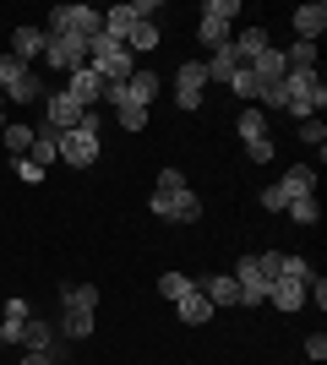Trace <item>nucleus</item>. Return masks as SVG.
I'll list each match as a JSON object with an SVG mask.
<instances>
[{
	"instance_id": "nucleus-35",
	"label": "nucleus",
	"mask_w": 327,
	"mask_h": 365,
	"mask_svg": "<svg viewBox=\"0 0 327 365\" xmlns=\"http://www.w3.org/2000/svg\"><path fill=\"white\" fill-rule=\"evenodd\" d=\"M279 278H300V284H306V278H311V262H306V257H289V251H284V257H279Z\"/></svg>"
},
{
	"instance_id": "nucleus-4",
	"label": "nucleus",
	"mask_w": 327,
	"mask_h": 365,
	"mask_svg": "<svg viewBox=\"0 0 327 365\" xmlns=\"http://www.w3.org/2000/svg\"><path fill=\"white\" fill-rule=\"evenodd\" d=\"M44 76L33 71V66H22L16 55H0V98L6 104H44Z\"/></svg>"
},
{
	"instance_id": "nucleus-9",
	"label": "nucleus",
	"mask_w": 327,
	"mask_h": 365,
	"mask_svg": "<svg viewBox=\"0 0 327 365\" xmlns=\"http://www.w3.org/2000/svg\"><path fill=\"white\" fill-rule=\"evenodd\" d=\"M82 115H88V109H82V104H77V98H71L66 88L44 93V131H55V137H61V131H77V125H82Z\"/></svg>"
},
{
	"instance_id": "nucleus-2",
	"label": "nucleus",
	"mask_w": 327,
	"mask_h": 365,
	"mask_svg": "<svg viewBox=\"0 0 327 365\" xmlns=\"http://www.w3.org/2000/svg\"><path fill=\"white\" fill-rule=\"evenodd\" d=\"M327 104V82L316 71H289L279 88V109H289V115H300V120H316Z\"/></svg>"
},
{
	"instance_id": "nucleus-13",
	"label": "nucleus",
	"mask_w": 327,
	"mask_h": 365,
	"mask_svg": "<svg viewBox=\"0 0 327 365\" xmlns=\"http://www.w3.org/2000/svg\"><path fill=\"white\" fill-rule=\"evenodd\" d=\"M251 76L262 82V93H273L284 76H289V66H284V49H267V55H256V61H251ZM256 104H262V98H256Z\"/></svg>"
},
{
	"instance_id": "nucleus-25",
	"label": "nucleus",
	"mask_w": 327,
	"mask_h": 365,
	"mask_svg": "<svg viewBox=\"0 0 327 365\" xmlns=\"http://www.w3.org/2000/svg\"><path fill=\"white\" fill-rule=\"evenodd\" d=\"M125 93H131L137 104H153V98H158V71L137 66V71H131V82H125Z\"/></svg>"
},
{
	"instance_id": "nucleus-27",
	"label": "nucleus",
	"mask_w": 327,
	"mask_h": 365,
	"mask_svg": "<svg viewBox=\"0 0 327 365\" xmlns=\"http://www.w3.org/2000/svg\"><path fill=\"white\" fill-rule=\"evenodd\" d=\"M224 88H229L234 98H246V104H256V98H262V82L251 76V66H240V71H234L229 82H224Z\"/></svg>"
},
{
	"instance_id": "nucleus-23",
	"label": "nucleus",
	"mask_w": 327,
	"mask_h": 365,
	"mask_svg": "<svg viewBox=\"0 0 327 365\" xmlns=\"http://www.w3.org/2000/svg\"><path fill=\"white\" fill-rule=\"evenodd\" d=\"M202 66H207V82H229V76L240 71V66H246V61L234 55V44H224V49H213V55H207Z\"/></svg>"
},
{
	"instance_id": "nucleus-6",
	"label": "nucleus",
	"mask_w": 327,
	"mask_h": 365,
	"mask_svg": "<svg viewBox=\"0 0 327 365\" xmlns=\"http://www.w3.org/2000/svg\"><path fill=\"white\" fill-rule=\"evenodd\" d=\"M44 33H71V38H88V44H93L98 33H104V16H98L93 6H55Z\"/></svg>"
},
{
	"instance_id": "nucleus-20",
	"label": "nucleus",
	"mask_w": 327,
	"mask_h": 365,
	"mask_svg": "<svg viewBox=\"0 0 327 365\" xmlns=\"http://www.w3.org/2000/svg\"><path fill=\"white\" fill-rule=\"evenodd\" d=\"M137 6H109L104 11V38H115V44H125V33L137 28ZM142 22H147V16H142Z\"/></svg>"
},
{
	"instance_id": "nucleus-5",
	"label": "nucleus",
	"mask_w": 327,
	"mask_h": 365,
	"mask_svg": "<svg viewBox=\"0 0 327 365\" xmlns=\"http://www.w3.org/2000/svg\"><path fill=\"white\" fill-rule=\"evenodd\" d=\"M234 16H240V0H207V6H202V22H197V38L207 44V55L229 44V28H234Z\"/></svg>"
},
{
	"instance_id": "nucleus-12",
	"label": "nucleus",
	"mask_w": 327,
	"mask_h": 365,
	"mask_svg": "<svg viewBox=\"0 0 327 365\" xmlns=\"http://www.w3.org/2000/svg\"><path fill=\"white\" fill-rule=\"evenodd\" d=\"M104 104H115V120H120L125 131H142V125H147V104H137L125 88H104Z\"/></svg>"
},
{
	"instance_id": "nucleus-14",
	"label": "nucleus",
	"mask_w": 327,
	"mask_h": 365,
	"mask_svg": "<svg viewBox=\"0 0 327 365\" xmlns=\"http://www.w3.org/2000/svg\"><path fill=\"white\" fill-rule=\"evenodd\" d=\"M44 44H49V33H44V28H16V33H11V55H16L22 66L44 61Z\"/></svg>"
},
{
	"instance_id": "nucleus-10",
	"label": "nucleus",
	"mask_w": 327,
	"mask_h": 365,
	"mask_svg": "<svg viewBox=\"0 0 327 365\" xmlns=\"http://www.w3.org/2000/svg\"><path fill=\"white\" fill-rule=\"evenodd\" d=\"M234 284H240V305H267V284H273V278L262 273L256 251H246V257L234 262Z\"/></svg>"
},
{
	"instance_id": "nucleus-21",
	"label": "nucleus",
	"mask_w": 327,
	"mask_h": 365,
	"mask_svg": "<svg viewBox=\"0 0 327 365\" xmlns=\"http://www.w3.org/2000/svg\"><path fill=\"white\" fill-rule=\"evenodd\" d=\"M267 300L279 305V311H300V305H306V284H300V278H273V284H267Z\"/></svg>"
},
{
	"instance_id": "nucleus-8",
	"label": "nucleus",
	"mask_w": 327,
	"mask_h": 365,
	"mask_svg": "<svg viewBox=\"0 0 327 365\" xmlns=\"http://www.w3.org/2000/svg\"><path fill=\"white\" fill-rule=\"evenodd\" d=\"M44 66H55V71H82L88 66V38H71V33H49L44 44Z\"/></svg>"
},
{
	"instance_id": "nucleus-18",
	"label": "nucleus",
	"mask_w": 327,
	"mask_h": 365,
	"mask_svg": "<svg viewBox=\"0 0 327 365\" xmlns=\"http://www.w3.org/2000/svg\"><path fill=\"white\" fill-rule=\"evenodd\" d=\"M327 28V6L316 0V6H295V33H300V44H316Z\"/></svg>"
},
{
	"instance_id": "nucleus-41",
	"label": "nucleus",
	"mask_w": 327,
	"mask_h": 365,
	"mask_svg": "<svg viewBox=\"0 0 327 365\" xmlns=\"http://www.w3.org/2000/svg\"><path fill=\"white\" fill-rule=\"evenodd\" d=\"M0 131H6V98H0Z\"/></svg>"
},
{
	"instance_id": "nucleus-19",
	"label": "nucleus",
	"mask_w": 327,
	"mask_h": 365,
	"mask_svg": "<svg viewBox=\"0 0 327 365\" xmlns=\"http://www.w3.org/2000/svg\"><path fill=\"white\" fill-rule=\"evenodd\" d=\"M28 317H33V305L22 300V294H11V300H6V311H0V333H6V344H16V338H22Z\"/></svg>"
},
{
	"instance_id": "nucleus-42",
	"label": "nucleus",
	"mask_w": 327,
	"mask_h": 365,
	"mask_svg": "<svg viewBox=\"0 0 327 365\" xmlns=\"http://www.w3.org/2000/svg\"><path fill=\"white\" fill-rule=\"evenodd\" d=\"M0 344H6V333H0Z\"/></svg>"
},
{
	"instance_id": "nucleus-24",
	"label": "nucleus",
	"mask_w": 327,
	"mask_h": 365,
	"mask_svg": "<svg viewBox=\"0 0 327 365\" xmlns=\"http://www.w3.org/2000/svg\"><path fill=\"white\" fill-rule=\"evenodd\" d=\"M279 185H284V197H289V202H295V197H316V169L311 164H295Z\"/></svg>"
},
{
	"instance_id": "nucleus-16",
	"label": "nucleus",
	"mask_w": 327,
	"mask_h": 365,
	"mask_svg": "<svg viewBox=\"0 0 327 365\" xmlns=\"http://www.w3.org/2000/svg\"><path fill=\"white\" fill-rule=\"evenodd\" d=\"M175 311H180V322H186V327H202V322H213V300H207L197 284H191V289L175 300Z\"/></svg>"
},
{
	"instance_id": "nucleus-22",
	"label": "nucleus",
	"mask_w": 327,
	"mask_h": 365,
	"mask_svg": "<svg viewBox=\"0 0 327 365\" xmlns=\"http://www.w3.org/2000/svg\"><path fill=\"white\" fill-rule=\"evenodd\" d=\"M229 44H234V55L251 66L256 55H267V49H273V38H267V28H246V33H234Z\"/></svg>"
},
{
	"instance_id": "nucleus-32",
	"label": "nucleus",
	"mask_w": 327,
	"mask_h": 365,
	"mask_svg": "<svg viewBox=\"0 0 327 365\" xmlns=\"http://www.w3.org/2000/svg\"><path fill=\"white\" fill-rule=\"evenodd\" d=\"M0 137H6V148H11V158H28V148H33V125H6Z\"/></svg>"
},
{
	"instance_id": "nucleus-38",
	"label": "nucleus",
	"mask_w": 327,
	"mask_h": 365,
	"mask_svg": "<svg viewBox=\"0 0 327 365\" xmlns=\"http://www.w3.org/2000/svg\"><path fill=\"white\" fill-rule=\"evenodd\" d=\"M16 175H22L28 185H38V180H44V169H38V164H28V158H16Z\"/></svg>"
},
{
	"instance_id": "nucleus-3",
	"label": "nucleus",
	"mask_w": 327,
	"mask_h": 365,
	"mask_svg": "<svg viewBox=\"0 0 327 365\" xmlns=\"http://www.w3.org/2000/svg\"><path fill=\"white\" fill-rule=\"evenodd\" d=\"M61 333L66 338H88L93 333V322H98V289L93 284H66L61 289Z\"/></svg>"
},
{
	"instance_id": "nucleus-39",
	"label": "nucleus",
	"mask_w": 327,
	"mask_h": 365,
	"mask_svg": "<svg viewBox=\"0 0 327 365\" xmlns=\"http://www.w3.org/2000/svg\"><path fill=\"white\" fill-rule=\"evenodd\" d=\"M306 354H311V360H327V338L311 333V338H306Z\"/></svg>"
},
{
	"instance_id": "nucleus-33",
	"label": "nucleus",
	"mask_w": 327,
	"mask_h": 365,
	"mask_svg": "<svg viewBox=\"0 0 327 365\" xmlns=\"http://www.w3.org/2000/svg\"><path fill=\"white\" fill-rule=\"evenodd\" d=\"M191 284H197V278H186V273H164V278H158V294H164V300H180Z\"/></svg>"
},
{
	"instance_id": "nucleus-40",
	"label": "nucleus",
	"mask_w": 327,
	"mask_h": 365,
	"mask_svg": "<svg viewBox=\"0 0 327 365\" xmlns=\"http://www.w3.org/2000/svg\"><path fill=\"white\" fill-rule=\"evenodd\" d=\"M22 365H55V354H44V349H28V354H22Z\"/></svg>"
},
{
	"instance_id": "nucleus-37",
	"label": "nucleus",
	"mask_w": 327,
	"mask_h": 365,
	"mask_svg": "<svg viewBox=\"0 0 327 365\" xmlns=\"http://www.w3.org/2000/svg\"><path fill=\"white\" fill-rule=\"evenodd\" d=\"M246 158H251V164H267V158H273V137H262V142H246Z\"/></svg>"
},
{
	"instance_id": "nucleus-7",
	"label": "nucleus",
	"mask_w": 327,
	"mask_h": 365,
	"mask_svg": "<svg viewBox=\"0 0 327 365\" xmlns=\"http://www.w3.org/2000/svg\"><path fill=\"white\" fill-rule=\"evenodd\" d=\"M55 148H61V164H71V169H93V164H98V131H88V125L61 131V137H55Z\"/></svg>"
},
{
	"instance_id": "nucleus-31",
	"label": "nucleus",
	"mask_w": 327,
	"mask_h": 365,
	"mask_svg": "<svg viewBox=\"0 0 327 365\" xmlns=\"http://www.w3.org/2000/svg\"><path fill=\"white\" fill-rule=\"evenodd\" d=\"M284 66H289V71H316V44H289L284 49Z\"/></svg>"
},
{
	"instance_id": "nucleus-28",
	"label": "nucleus",
	"mask_w": 327,
	"mask_h": 365,
	"mask_svg": "<svg viewBox=\"0 0 327 365\" xmlns=\"http://www.w3.org/2000/svg\"><path fill=\"white\" fill-rule=\"evenodd\" d=\"M125 49H131V55H147V49H158V28L137 16V28L125 33Z\"/></svg>"
},
{
	"instance_id": "nucleus-11",
	"label": "nucleus",
	"mask_w": 327,
	"mask_h": 365,
	"mask_svg": "<svg viewBox=\"0 0 327 365\" xmlns=\"http://www.w3.org/2000/svg\"><path fill=\"white\" fill-rule=\"evenodd\" d=\"M202 88H207V66L186 61L180 76H175V98H180V109H202Z\"/></svg>"
},
{
	"instance_id": "nucleus-29",
	"label": "nucleus",
	"mask_w": 327,
	"mask_h": 365,
	"mask_svg": "<svg viewBox=\"0 0 327 365\" xmlns=\"http://www.w3.org/2000/svg\"><path fill=\"white\" fill-rule=\"evenodd\" d=\"M284 213L295 218L300 229H311V224H322V202H316V197H295L289 207H284Z\"/></svg>"
},
{
	"instance_id": "nucleus-26",
	"label": "nucleus",
	"mask_w": 327,
	"mask_h": 365,
	"mask_svg": "<svg viewBox=\"0 0 327 365\" xmlns=\"http://www.w3.org/2000/svg\"><path fill=\"white\" fill-rule=\"evenodd\" d=\"M61 158V148H55V131H33V148H28V164H38V169H49Z\"/></svg>"
},
{
	"instance_id": "nucleus-17",
	"label": "nucleus",
	"mask_w": 327,
	"mask_h": 365,
	"mask_svg": "<svg viewBox=\"0 0 327 365\" xmlns=\"http://www.w3.org/2000/svg\"><path fill=\"white\" fill-rule=\"evenodd\" d=\"M197 289L213 300V311H218V305H240V284H234V273H207Z\"/></svg>"
},
{
	"instance_id": "nucleus-15",
	"label": "nucleus",
	"mask_w": 327,
	"mask_h": 365,
	"mask_svg": "<svg viewBox=\"0 0 327 365\" xmlns=\"http://www.w3.org/2000/svg\"><path fill=\"white\" fill-rule=\"evenodd\" d=\"M66 93H71V98H77L82 109H93L98 98H104V82H98V71H93V66H82V71H71V82H66Z\"/></svg>"
},
{
	"instance_id": "nucleus-30",
	"label": "nucleus",
	"mask_w": 327,
	"mask_h": 365,
	"mask_svg": "<svg viewBox=\"0 0 327 365\" xmlns=\"http://www.w3.org/2000/svg\"><path fill=\"white\" fill-rule=\"evenodd\" d=\"M262 137H267V109L251 104L246 115H240V142H262Z\"/></svg>"
},
{
	"instance_id": "nucleus-1",
	"label": "nucleus",
	"mask_w": 327,
	"mask_h": 365,
	"mask_svg": "<svg viewBox=\"0 0 327 365\" xmlns=\"http://www.w3.org/2000/svg\"><path fill=\"white\" fill-rule=\"evenodd\" d=\"M147 207H153V218H180V224H197V218H202V197L186 185L180 169H164V175H158V191H153Z\"/></svg>"
},
{
	"instance_id": "nucleus-34",
	"label": "nucleus",
	"mask_w": 327,
	"mask_h": 365,
	"mask_svg": "<svg viewBox=\"0 0 327 365\" xmlns=\"http://www.w3.org/2000/svg\"><path fill=\"white\" fill-rule=\"evenodd\" d=\"M300 142H306V148H316V158H322V142H327L322 115H316V120H300Z\"/></svg>"
},
{
	"instance_id": "nucleus-36",
	"label": "nucleus",
	"mask_w": 327,
	"mask_h": 365,
	"mask_svg": "<svg viewBox=\"0 0 327 365\" xmlns=\"http://www.w3.org/2000/svg\"><path fill=\"white\" fill-rule=\"evenodd\" d=\"M262 207H267V213H284V207H289L284 185H267V191H262Z\"/></svg>"
}]
</instances>
